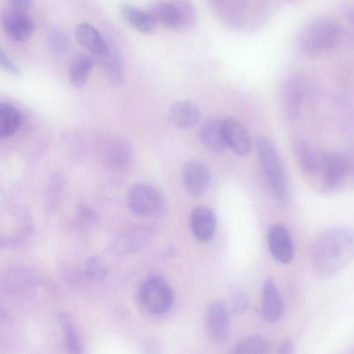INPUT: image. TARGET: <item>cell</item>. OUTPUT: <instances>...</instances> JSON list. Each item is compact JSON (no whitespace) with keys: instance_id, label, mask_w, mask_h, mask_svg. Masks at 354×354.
I'll use <instances>...</instances> for the list:
<instances>
[{"instance_id":"6da1fadb","label":"cell","mask_w":354,"mask_h":354,"mask_svg":"<svg viewBox=\"0 0 354 354\" xmlns=\"http://www.w3.org/2000/svg\"><path fill=\"white\" fill-rule=\"evenodd\" d=\"M353 259L354 230L349 227H335L322 232L310 248L312 268L321 277L337 274Z\"/></svg>"},{"instance_id":"7a4b0ae2","label":"cell","mask_w":354,"mask_h":354,"mask_svg":"<svg viewBox=\"0 0 354 354\" xmlns=\"http://www.w3.org/2000/svg\"><path fill=\"white\" fill-rule=\"evenodd\" d=\"M208 3L218 19L227 27L235 30L256 27L267 15L266 6L259 2L210 1Z\"/></svg>"},{"instance_id":"3957f363","label":"cell","mask_w":354,"mask_h":354,"mask_svg":"<svg viewBox=\"0 0 354 354\" xmlns=\"http://www.w3.org/2000/svg\"><path fill=\"white\" fill-rule=\"evenodd\" d=\"M342 30L333 19L319 17L306 23L299 34L300 50L306 55H321L333 48L338 42Z\"/></svg>"},{"instance_id":"277c9868","label":"cell","mask_w":354,"mask_h":354,"mask_svg":"<svg viewBox=\"0 0 354 354\" xmlns=\"http://www.w3.org/2000/svg\"><path fill=\"white\" fill-rule=\"evenodd\" d=\"M257 156L270 187L281 206L289 203V192L282 162L272 142L265 136L256 140Z\"/></svg>"},{"instance_id":"5b68a950","label":"cell","mask_w":354,"mask_h":354,"mask_svg":"<svg viewBox=\"0 0 354 354\" xmlns=\"http://www.w3.org/2000/svg\"><path fill=\"white\" fill-rule=\"evenodd\" d=\"M312 178L317 179L319 186L326 192H334L354 180V167L343 155L329 152L320 155L317 169Z\"/></svg>"},{"instance_id":"8992f818","label":"cell","mask_w":354,"mask_h":354,"mask_svg":"<svg viewBox=\"0 0 354 354\" xmlns=\"http://www.w3.org/2000/svg\"><path fill=\"white\" fill-rule=\"evenodd\" d=\"M149 12L157 23L178 31L193 28L197 19L194 6L183 0L156 2L151 6Z\"/></svg>"},{"instance_id":"52a82bcc","label":"cell","mask_w":354,"mask_h":354,"mask_svg":"<svg viewBox=\"0 0 354 354\" xmlns=\"http://www.w3.org/2000/svg\"><path fill=\"white\" fill-rule=\"evenodd\" d=\"M127 203L134 214L144 218L159 216L166 206L165 199L160 191L151 185L143 183L135 184L129 189Z\"/></svg>"},{"instance_id":"ba28073f","label":"cell","mask_w":354,"mask_h":354,"mask_svg":"<svg viewBox=\"0 0 354 354\" xmlns=\"http://www.w3.org/2000/svg\"><path fill=\"white\" fill-rule=\"evenodd\" d=\"M140 297L144 306L153 314H162L172 306L174 293L167 281L158 275H151L142 283Z\"/></svg>"},{"instance_id":"9c48e42d","label":"cell","mask_w":354,"mask_h":354,"mask_svg":"<svg viewBox=\"0 0 354 354\" xmlns=\"http://www.w3.org/2000/svg\"><path fill=\"white\" fill-rule=\"evenodd\" d=\"M1 24L8 37L17 42L27 40L35 30V24L27 12L10 7L3 12Z\"/></svg>"},{"instance_id":"30bf717a","label":"cell","mask_w":354,"mask_h":354,"mask_svg":"<svg viewBox=\"0 0 354 354\" xmlns=\"http://www.w3.org/2000/svg\"><path fill=\"white\" fill-rule=\"evenodd\" d=\"M182 178L188 194L194 198H198L207 190L211 181V174L205 163L194 160L184 165Z\"/></svg>"},{"instance_id":"8fae6325","label":"cell","mask_w":354,"mask_h":354,"mask_svg":"<svg viewBox=\"0 0 354 354\" xmlns=\"http://www.w3.org/2000/svg\"><path fill=\"white\" fill-rule=\"evenodd\" d=\"M230 320L226 306L221 301H214L205 315V328L209 339L216 343L226 340L230 333Z\"/></svg>"},{"instance_id":"7c38bea8","label":"cell","mask_w":354,"mask_h":354,"mask_svg":"<svg viewBox=\"0 0 354 354\" xmlns=\"http://www.w3.org/2000/svg\"><path fill=\"white\" fill-rule=\"evenodd\" d=\"M270 252L274 260L281 264L290 263L294 257V245L288 229L281 224L272 225L267 232Z\"/></svg>"},{"instance_id":"4fadbf2b","label":"cell","mask_w":354,"mask_h":354,"mask_svg":"<svg viewBox=\"0 0 354 354\" xmlns=\"http://www.w3.org/2000/svg\"><path fill=\"white\" fill-rule=\"evenodd\" d=\"M223 131L227 148L240 157L250 154L252 143L246 127L234 118L223 119Z\"/></svg>"},{"instance_id":"5bb4252c","label":"cell","mask_w":354,"mask_h":354,"mask_svg":"<svg viewBox=\"0 0 354 354\" xmlns=\"http://www.w3.org/2000/svg\"><path fill=\"white\" fill-rule=\"evenodd\" d=\"M304 94L302 78L297 75L288 76L283 83L281 100L288 119L296 120L300 115Z\"/></svg>"},{"instance_id":"9a60e30c","label":"cell","mask_w":354,"mask_h":354,"mask_svg":"<svg viewBox=\"0 0 354 354\" xmlns=\"http://www.w3.org/2000/svg\"><path fill=\"white\" fill-rule=\"evenodd\" d=\"M77 41L99 62L111 52L109 44L100 32L91 24L81 22L75 28Z\"/></svg>"},{"instance_id":"2e32d148","label":"cell","mask_w":354,"mask_h":354,"mask_svg":"<svg viewBox=\"0 0 354 354\" xmlns=\"http://www.w3.org/2000/svg\"><path fill=\"white\" fill-rule=\"evenodd\" d=\"M189 225L195 239L203 243L210 241L214 236L216 217L212 209L200 205L191 212Z\"/></svg>"},{"instance_id":"e0dca14e","label":"cell","mask_w":354,"mask_h":354,"mask_svg":"<svg viewBox=\"0 0 354 354\" xmlns=\"http://www.w3.org/2000/svg\"><path fill=\"white\" fill-rule=\"evenodd\" d=\"M168 118L169 121L176 127L187 129L197 124L201 113L194 102L188 100H180L170 106Z\"/></svg>"},{"instance_id":"ac0fdd59","label":"cell","mask_w":354,"mask_h":354,"mask_svg":"<svg viewBox=\"0 0 354 354\" xmlns=\"http://www.w3.org/2000/svg\"><path fill=\"white\" fill-rule=\"evenodd\" d=\"M283 313V301L278 288L272 279H267L263 285L261 313L268 323H274Z\"/></svg>"},{"instance_id":"d6986e66","label":"cell","mask_w":354,"mask_h":354,"mask_svg":"<svg viewBox=\"0 0 354 354\" xmlns=\"http://www.w3.org/2000/svg\"><path fill=\"white\" fill-rule=\"evenodd\" d=\"M199 137L203 146L212 152L221 153L227 148L222 119L212 118L205 120L201 127Z\"/></svg>"},{"instance_id":"ffe728a7","label":"cell","mask_w":354,"mask_h":354,"mask_svg":"<svg viewBox=\"0 0 354 354\" xmlns=\"http://www.w3.org/2000/svg\"><path fill=\"white\" fill-rule=\"evenodd\" d=\"M150 234L145 227H136L118 236L113 243L114 250L120 254L133 253L142 248L149 240Z\"/></svg>"},{"instance_id":"44dd1931","label":"cell","mask_w":354,"mask_h":354,"mask_svg":"<svg viewBox=\"0 0 354 354\" xmlns=\"http://www.w3.org/2000/svg\"><path fill=\"white\" fill-rule=\"evenodd\" d=\"M120 12L129 24L142 33L151 34L156 28L158 23L149 12L127 3L121 6Z\"/></svg>"},{"instance_id":"7402d4cb","label":"cell","mask_w":354,"mask_h":354,"mask_svg":"<svg viewBox=\"0 0 354 354\" xmlns=\"http://www.w3.org/2000/svg\"><path fill=\"white\" fill-rule=\"evenodd\" d=\"M294 147L303 174L312 178L318 167L321 154L317 153L303 139L297 140Z\"/></svg>"},{"instance_id":"603a6c76","label":"cell","mask_w":354,"mask_h":354,"mask_svg":"<svg viewBox=\"0 0 354 354\" xmlns=\"http://www.w3.org/2000/svg\"><path fill=\"white\" fill-rule=\"evenodd\" d=\"M270 342L259 335H251L240 339L229 354H269Z\"/></svg>"},{"instance_id":"cb8c5ba5","label":"cell","mask_w":354,"mask_h":354,"mask_svg":"<svg viewBox=\"0 0 354 354\" xmlns=\"http://www.w3.org/2000/svg\"><path fill=\"white\" fill-rule=\"evenodd\" d=\"M21 116L19 111L12 104L1 102L0 104V137L8 138L19 128Z\"/></svg>"},{"instance_id":"d4e9b609","label":"cell","mask_w":354,"mask_h":354,"mask_svg":"<svg viewBox=\"0 0 354 354\" xmlns=\"http://www.w3.org/2000/svg\"><path fill=\"white\" fill-rule=\"evenodd\" d=\"M93 66V60L89 57L84 55L75 57L71 62L68 71L71 84L75 87L83 86L87 82Z\"/></svg>"},{"instance_id":"484cf974","label":"cell","mask_w":354,"mask_h":354,"mask_svg":"<svg viewBox=\"0 0 354 354\" xmlns=\"http://www.w3.org/2000/svg\"><path fill=\"white\" fill-rule=\"evenodd\" d=\"M105 156L110 165L121 167L129 162L131 149L124 141H115L109 146Z\"/></svg>"},{"instance_id":"4316f807","label":"cell","mask_w":354,"mask_h":354,"mask_svg":"<svg viewBox=\"0 0 354 354\" xmlns=\"http://www.w3.org/2000/svg\"><path fill=\"white\" fill-rule=\"evenodd\" d=\"M109 77L115 82H120L124 76V67L119 55L111 48L109 54L99 61Z\"/></svg>"},{"instance_id":"83f0119b","label":"cell","mask_w":354,"mask_h":354,"mask_svg":"<svg viewBox=\"0 0 354 354\" xmlns=\"http://www.w3.org/2000/svg\"><path fill=\"white\" fill-rule=\"evenodd\" d=\"M60 321L64 329V344L67 351L69 354H81V342L73 325L66 316H62Z\"/></svg>"},{"instance_id":"f1b7e54d","label":"cell","mask_w":354,"mask_h":354,"mask_svg":"<svg viewBox=\"0 0 354 354\" xmlns=\"http://www.w3.org/2000/svg\"><path fill=\"white\" fill-rule=\"evenodd\" d=\"M84 273L88 279L99 281L106 278L109 273V268L99 259L91 257L86 263Z\"/></svg>"},{"instance_id":"f546056e","label":"cell","mask_w":354,"mask_h":354,"mask_svg":"<svg viewBox=\"0 0 354 354\" xmlns=\"http://www.w3.org/2000/svg\"><path fill=\"white\" fill-rule=\"evenodd\" d=\"M48 39L51 49L56 53L64 52L68 48V37L65 32L59 28L51 29Z\"/></svg>"},{"instance_id":"4dcf8cb0","label":"cell","mask_w":354,"mask_h":354,"mask_svg":"<svg viewBox=\"0 0 354 354\" xmlns=\"http://www.w3.org/2000/svg\"><path fill=\"white\" fill-rule=\"evenodd\" d=\"M249 299L245 292L235 290L232 295V309L234 314L243 313L248 308Z\"/></svg>"},{"instance_id":"1f68e13d","label":"cell","mask_w":354,"mask_h":354,"mask_svg":"<svg viewBox=\"0 0 354 354\" xmlns=\"http://www.w3.org/2000/svg\"><path fill=\"white\" fill-rule=\"evenodd\" d=\"M0 63L1 67L11 74L18 75L20 72L18 66L2 48L0 50Z\"/></svg>"},{"instance_id":"d6a6232c","label":"cell","mask_w":354,"mask_h":354,"mask_svg":"<svg viewBox=\"0 0 354 354\" xmlns=\"http://www.w3.org/2000/svg\"><path fill=\"white\" fill-rule=\"evenodd\" d=\"M295 351V345L290 339H284L280 344L277 354H293Z\"/></svg>"},{"instance_id":"836d02e7","label":"cell","mask_w":354,"mask_h":354,"mask_svg":"<svg viewBox=\"0 0 354 354\" xmlns=\"http://www.w3.org/2000/svg\"><path fill=\"white\" fill-rule=\"evenodd\" d=\"M32 1L30 0H12L10 1V7L16 10L27 12L30 8Z\"/></svg>"}]
</instances>
